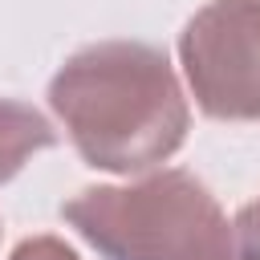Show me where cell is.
Instances as JSON below:
<instances>
[{
    "instance_id": "2",
    "label": "cell",
    "mask_w": 260,
    "mask_h": 260,
    "mask_svg": "<svg viewBox=\"0 0 260 260\" xmlns=\"http://www.w3.org/2000/svg\"><path fill=\"white\" fill-rule=\"evenodd\" d=\"M61 219L106 260H236L232 219L187 171L85 187L61 203Z\"/></svg>"
},
{
    "instance_id": "3",
    "label": "cell",
    "mask_w": 260,
    "mask_h": 260,
    "mask_svg": "<svg viewBox=\"0 0 260 260\" xmlns=\"http://www.w3.org/2000/svg\"><path fill=\"white\" fill-rule=\"evenodd\" d=\"M179 61L207 118H260V0H207L179 37Z\"/></svg>"
},
{
    "instance_id": "5",
    "label": "cell",
    "mask_w": 260,
    "mask_h": 260,
    "mask_svg": "<svg viewBox=\"0 0 260 260\" xmlns=\"http://www.w3.org/2000/svg\"><path fill=\"white\" fill-rule=\"evenodd\" d=\"M232 232H236V260H260V199L240 207Z\"/></svg>"
},
{
    "instance_id": "4",
    "label": "cell",
    "mask_w": 260,
    "mask_h": 260,
    "mask_svg": "<svg viewBox=\"0 0 260 260\" xmlns=\"http://www.w3.org/2000/svg\"><path fill=\"white\" fill-rule=\"evenodd\" d=\"M57 146V130L45 114H37L24 102L0 98V183H8L32 154Z\"/></svg>"
},
{
    "instance_id": "6",
    "label": "cell",
    "mask_w": 260,
    "mask_h": 260,
    "mask_svg": "<svg viewBox=\"0 0 260 260\" xmlns=\"http://www.w3.org/2000/svg\"><path fill=\"white\" fill-rule=\"evenodd\" d=\"M8 260H81L69 244H61L57 236H32V240H24Z\"/></svg>"
},
{
    "instance_id": "1",
    "label": "cell",
    "mask_w": 260,
    "mask_h": 260,
    "mask_svg": "<svg viewBox=\"0 0 260 260\" xmlns=\"http://www.w3.org/2000/svg\"><path fill=\"white\" fill-rule=\"evenodd\" d=\"M49 106L77 154L110 175H142L187 138V98L171 61L138 41L73 53L49 81Z\"/></svg>"
}]
</instances>
